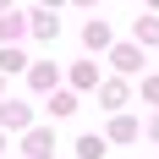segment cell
Instances as JSON below:
<instances>
[{
    "label": "cell",
    "mask_w": 159,
    "mask_h": 159,
    "mask_svg": "<svg viewBox=\"0 0 159 159\" xmlns=\"http://www.w3.org/2000/svg\"><path fill=\"white\" fill-rule=\"evenodd\" d=\"M28 33L39 39V44H49V39L61 33V22H55V11H49V6H44V11H33V16H28Z\"/></svg>",
    "instance_id": "cell-1"
},
{
    "label": "cell",
    "mask_w": 159,
    "mask_h": 159,
    "mask_svg": "<svg viewBox=\"0 0 159 159\" xmlns=\"http://www.w3.org/2000/svg\"><path fill=\"white\" fill-rule=\"evenodd\" d=\"M28 104H22V99H6V104H0V126H11V132H22V126H28Z\"/></svg>",
    "instance_id": "cell-2"
},
{
    "label": "cell",
    "mask_w": 159,
    "mask_h": 159,
    "mask_svg": "<svg viewBox=\"0 0 159 159\" xmlns=\"http://www.w3.org/2000/svg\"><path fill=\"white\" fill-rule=\"evenodd\" d=\"M55 77H61L55 61H33V66H28V82H33V88H55Z\"/></svg>",
    "instance_id": "cell-3"
},
{
    "label": "cell",
    "mask_w": 159,
    "mask_h": 159,
    "mask_svg": "<svg viewBox=\"0 0 159 159\" xmlns=\"http://www.w3.org/2000/svg\"><path fill=\"white\" fill-rule=\"evenodd\" d=\"M55 154V132H28V159H49Z\"/></svg>",
    "instance_id": "cell-4"
},
{
    "label": "cell",
    "mask_w": 159,
    "mask_h": 159,
    "mask_svg": "<svg viewBox=\"0 0 159 159\" xmlns=\"http://www.w3.org/2000/svg\"><path fill=\"white\" fill-rule=\"evenodd\" d=\"M22 28H28V22H22L16 11H6V16H0V44H16V39H22Z\"/></svg>",
    "instance_id": "cell-5"
},
{
    "label": "cell",
    "mask_w": 159,
    "mask_h": 159,
    "mask_svg": "<svg viewBox=\"0 0 159 159\" xmlns=\"http://www.w3.org/2000/svg\"><path fill=\"white\" fill-rule=\"evenodd\" d=\"M82 44H88V49H110V28H104V22H88Z\"/></svg>",
    "instance_id": "cell-6"
},
{
    "label": "cell",
    "mask_w": 159,
    "mask_h": 159,
    "mask_svg": "<svg viewBox=\"0 0 159 159\" xmlns=\"http://www.w3.org/2000/svg\"><path fill=\"white\" fill-rule=\"evenodd\" d=\"M110 137H115V143H132V137H137V121H132V115H115V121H110Z\"/></svg>",
    "instance_id": "cell-7"
},
{
    "label": "cell",
    "mask_w": 159,
    "mask_h": 159,
    "mask_svg": "<svg viewBox=\"0 0 159 159\" xmlns=\"http://www.w3.org/2000/svg\"><path fill=\"white\" fill-rule=\"evenodd\" d=\"M71 82H77V88H93V82H99V66L93 61H77V66H71Z\"/></svg>",
    "instance_id": "cell-8"
},
{
    "label": "cell",
    "mask_w": 159,
    "mask_h": 159,
    "mask_svg": "<svg viewBox=\"0 0 159 159\" xmlns=\"http://www.w3.org/2000/svg\"><path fill=\"white\" fill-rule=\"evenodd\" d=\"M137 44H159V16H137Z\"/></svg>",
    "instance_id": "cell-9"
},
{
    "label": "cell",
    "mask_w": 159,
    "mask_h": 159,
    "mask_svg": "<svg viewBox=\"0 0 159 159\" xmlns=\"http://www.w3.org/2000/svg\"><path fill=\"white\" fill-rule=\"evenodd\" d=\"M77 154L82 159H104V137H77Z\"/></svg>",
    "instance_id": "cell-10"
},
{
    "label": "cell",
    "mask_w": 159,
    "mask_h": 159,
    "mask_svg": "<svg viewBox=\"0 0 159 159\" xmlns=\"http://www.w3.org/2000/svg\"><path fill=\"white\" fill-rule=\"evenodd\" d=\"M115 66H121V71H137V66H143V55L126 44V49H115Z\"/></svg>",
    "instance_id": "cell-11"
},
{
    "label": "cell",
    "mask_w": 159,
    "mask_h": 159,
    "mask_svg": "<svg viewBox=\"0 0 159 159\" xmlns=\"http://www.w3.org/2000/svg\"><path fill=\"white\" fill-rule=\"evenodd\" d=\"M0 71H22V49H16V44L0 49Z\"/></svg>",
    "instance_id": "cell-12"
},
{
    "label": "cell",
    "mask_w": 159,
    "mask_h": 159,
    "mask_svg": "<svg viewBox=\"0 0 159 159\" xmlns=\"http://www.w3.org/2000/svg\"><path fill=\"white\" fill-rule=\"evenodd\" d=\"M71 110H77L71 93H49V115H71Z\"/></svg>",
    "instance_id": "cell-13"
},
{
    "label": "cell",
    "mask_w": 159,
    "mask_h": 159,
    "mask_svg": "<svg viewBox=\"0 0 159 159\" xmlns=\"http://www.w3.org/2000/svg\"><path fill=\"white\" fill-rule=\"evenodd\" d=\"M99 99H104V104H110V110H115V104L126 99V82H104V93H99Z\"/></svg>",
    "instance_id": "cell-14"
},
{
    "label": "cell",
    "mask_w": 159,
    "mask_h": 159,
    "mask_svg": "<svg viewBox=\"0 0 159 159\" xmlns=\"http://www.w3.org/2000/svg\"><path fill=\"white\" fill-rule=\"evenodd\" d=\"M143 93H148V99L159 104V77H148V82H143Z\"/></svg>",
    "instance_id": "cell-15"
},
{
    "label": "cell",
    "mask_w": 159,
    "mask_h": 159,
    "mask_svg": "<svg viewBox=\"0 0 159 159\" xmlns=\"http://www.w3.org/2000/svg\"><path fill=\"white\" fill-rule=\"evenodd\" d=\"M148 132H154V137H159V115H154V121H148Z\"/></svg>",
    "instance_id": "cell-16"
},
{
    "label": "cell",
    "mask_w": 159,
    "mask_h": 159,
    "mask_svg": "<svg viewBox=\"0 0 159 159\" xmlns=\"http://www.w3.org/2000/svg\"><path fill=\"white\" fill-rule=\"evenodd\" d=\"M44 6H49V11H61V0H44Z\"/></svg>",
    "instance_id": "cell-17"
},
{
    "label": "cell",
    "mask_w": 159,
    "mask_h": 159,
    "mask_svg": "<svg viewBox=\"0 0 159 159\" xmlns=\"http://www.w3.org/2000/svg\"><path fill=\"white\" fill-rule=\"evenodd\" d=\"M0 11H11V0H0Z\"/></svg>",
    "instance_id": "cell-18"
},
{
    "label": "cell",
    "mask_w": 159,
    "mask_h": 159,
    "mask_svg": "<svg viewBox=\"0 0 159 159\" xmlns=\"http://www.w3.org/2000/svg\"><path fill=\"white\" fill-rule=\"evenodd\" d=\"M0 148H6V137H0Z\"/></svg>",
    "instance_id": "cell-19"
},
{
    "label": "cell",
    "mask_w": 159,
    "mask_h": 159,
    "mask_svg": "<svg viewBox=\"0 0 159 159\" xmlns=\"http://www.w3.org/2000/svg\"><path fill=\"white\" fill-rule=\"evenodd\" d=\"M82 6H88V0H82Z\"/></svg>",
    "instance_id": "cell-20"
}]
</instances>
